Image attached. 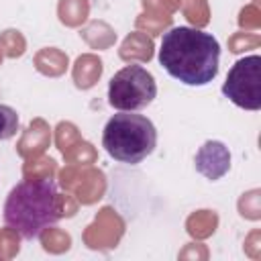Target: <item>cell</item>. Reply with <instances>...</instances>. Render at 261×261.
Here are the masks:
<instances>
[{
	"label": "cell",
	"mask_w": 261,
	"mask_h": 261,
	"mask_svg": "<svg viewBox=\"0 0 261 261\" xmlns=\"http://www.w3.org/2000/svg\"><path fill=\"white\" fill-rule=\"evenodd\" d=\"M194 165H196L198 173H202L206 179L214 181V179H220L224 173H228V169H230V153H228L224 143L206 141L198 149V153L194 157Z\"/></svg>",
	"instance_id": "6"
},
{
	"label": "cell",
	"mask_w": 261,
	"mask_h": 261,
	"mask_svg": "<svg viewBox=\"0 0 261 261\" xmlns=\"http://www.w3.org/2000/svg\"><path fill=\"white\" fill-rule=\"evenodd\" d=\"M157 145L155 124L135 112H118L108 118L102 130V147L106 153L122 163H141Z\"/></svg>",
	"instance_id": "3"
},
{
	"label": "cell",
	"mask_w": 261,
	"mask_h": 261,
	"mask_svg": "<svg viewBox=\"0 0 261 261\" xmlns=\"http://www.w3.org/2000/svg\"><path fill=\"white\" fill-rule=\"evenodd\" d=\"M18 130V114L12 106L0 104V141H8Z\"/></svg>",
	"instance_id": "7"
},
{
	"label": "cell",
	"mask_w": 261,
	"mask_h": 261,
	"mask_svg": "<svg viewBox=\"0 0 261 261\" xmlns=\"http://www.w3.org/2000/svg\"><path fill=\"white\" fill-rule=\"evenodd\" d=\"M222 94L245 110L261 108V57L247 55L228 69L222 84Z\"/></svg>",
	"instance_id": "5"
},
{
	"label": "cell",
	"mask_w": 261,
	"mask_h": 261,
	"mask_svg": "<svg viewBox=\"0 0 261 261\" xmlns=\"http://www.w3.org/2000/svg\"><path fill=\"white\" fill-rule=\"evenodd\" d=\"M157 96V84L143 65H126L118 69L108 84V102L120 112H137L147 108Z\"/></svg>",
	"instance_id": "4"
},
{
	"label": "cell",
	"mask_w": 261,
	"mask_h": 261,
	"mask_svg": "<svg viewBox=\"0 0 261 261\" xmlns=\"http://www.w3.org/2000/svg\"><path fill=\"white\" fill-rule=\"evenodd\" d=\"M159 63L186 86H206L218 73L220 45L216 37L194 27H173L161 37Z\"/></svg>",
	"instance_id": "1"
},
{
	"label": "cell",
	"mask_w": 261,
	"mask_h": 261,
	"mask_svg": "<svg viewBox=\"0 0 261 261\" xmlns=\"http://www.w3.org/2000/svg\"><path fill=\"white\" fill-rule=\"evenodd\" d=\"M63 216L61 196L51 177H29L18 181L4 202V224L20 239H39Z\"/></svg>",
	"instance_id": "2"
}]
</instances>
